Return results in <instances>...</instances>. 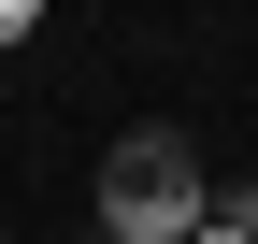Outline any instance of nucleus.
<instances>
[{"label":"nucleus","instance_id":"obj_4","mask_svg":"<svg viewBox=\"0 0 258 244\" xmlns=\"http://www.w3.org/2000/svg\"><path fill=\"white\" fill-rule=\"evenodd\" d=\"M201 244H244V230H230V216H215V230H201Z\"/></svg>","mask_w":258,"mask_h":244},{"label":"nucleus","instance_id":"obj_1","mask_svg":"<svg viewBox=\"0 0 258 244\" xmlns=\"http://www.w3.org/2000/svg\"><path fill=\"white\" fill-rule=\"evenodd\" d=\"M215 230V172L186 130H129L101 158V244H201Z\"/></svg>","mask_w":258,"mask_h":244},{"label":"nucleus","instance_id":"obj_3","mask_svg":"<svg viewBox=\"0 0 258 244\" xmlns=\"http://www.w3.org/2000/svg\"><path fill=\"white\" fill-rule=\"evenodd\" d=\"M29 29H43V15H29V0H0V43H29Z\"/></svg>","mask_w":258,"mask_h":244},{"label":"nucleus","instance_id":"obj_2","mask_svg":"<svg viewBox=\"0 0 258 244\" xmlns=\"http://www.w3.org/2000/svg\"><path fill=\"white\" fill-rule=\"evenodd\" d=\"M215 216H230V230H244V244H258V187H215Z\"/></svg>","mask_w":258,"mask_h":244}]
</instances>
